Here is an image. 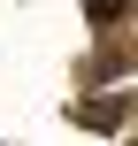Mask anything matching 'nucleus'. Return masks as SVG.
Returning a JSON list of instances; mask_svg holds the SVG:
<instances>
[{
    "label": "nucleus",
    "mask_w": 138,
    "mask_h": 146,
    "mask_svg": "<svg viewBox=\"0 0 138 146\" xmlns=\"http://www.w3.org/2000/svg\"><path fill=\"white\" fill-rule=\"evenodd\" d=\"M85 8H92V23H115V15L131 8V0H85Z\"/></svg>",
    "instance_id": "obj_1"
}]
</instances>
